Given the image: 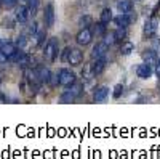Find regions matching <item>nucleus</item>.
I'll list each match as a JSON object with an SVG mask.
<instances>
[{
  "label": "nucleus",
  "mask_w": 160,
  "mask_h": 159,
  "mask_svg": "<svg viewBox=\"0 0 160 159\" xmlns=\"http://www.w3.org/2000/svg\"><path fill=\"white\" fill-rule=\"evenodd\" d=\"M8 61V58H7V55H3L2 51H0V64H3V63H7Z\"/></svg>",
  "instance_id": "nucleus-33"
},
{
  "label": "nucleus",
  "mask_w": 160,
  "mask_h": 159,
  "mask_svg": "<svg viewBox=\"0 0 160 159\" xmlns=\"http://www.w3.org/2000/svg\"><path fill=\"white\" fill-rule=\"evenodd\" d=\"M0 101H2V103H7V101H8V100L5 98V95L2 93V92H0Z\"/></svg>",
  "instance_id": "nucleus-34"
},
{
  "label": "nucleus",
  "mask_w": 160,
  "mask_h": 159,
  "mask_svg": "<svg viewBox=\"0 0 160 159\" xmlns=\"http://www.w3.org/2000/svg\"><path fill=\"white\" fill-rule=\"evenodd\" d=\"M82 61H83V51L80 48H71L68 63L71 66H78V64H82Z\"/></svg>",
  "instance_id": "nucleus-8"
},
{
  "label": "nucleus",
  "mask_w": 160,
  "mask_h": 159,
  "mask_svg": "<svg viewBox=\"0 0 160 159\" xmlns=\"http://www.w3.org/2000/svg\"><path fill=\"white\" fill-rule=\"evenodd\" d=\"M95 32H96L98 35H104L106 32H108V31H106V24H102L101 21L96 23V24H95Z\"/></svg>",
  "instance_id": "nucleus-24"
},
{
  "label": "nucleus",
  "mask_w": 160,
  "mask_h": 159,
  "mask_svg": "<svg viewBox=\"0 0 160 159\" xmlns=\"http://www.w3.org/2000/svg\"><path fill=\"white\" fill-rule=\"evenodd\" d=\"M43 21H45V26H47V28H51V26L55 24V7H53V3H48V5L45 7Z\"/></svg>",
  "instance_id": "nucleus-9"
},
{
  "label": "nucleus",
  "mask_w": 160,
  "mask_h": 159,
  "mask_svg": "<svg viewBox=\"0 0 160 159\" xmlns=\"http://www.w3.org/2000/svg\"><path fill=\"white\" fill-rule=\"evenodd\" d=\"M136 74L141 79H149L154 74V68H152L151 64H148V63H142V64H139L138 68H136Z\"/></svg>",
  "instance_id": "nucleus-10"
},
{
  "label": "nucleus",
  "mask_w": 160,
  "mask_h": 159,
  "mask_svg": "<svg viewBox=\"0 0 160 159\" xmlns=\"http://www.w3.org/2000/svg\"><path fill=\"white\" fill-rule=\"evenodd\" d=\"M74 82H75V74H74V71L66 69V68L59 71V74H58V84H59V85L69 87V85L74 84Z\"/></svg>",
  "instance_id": "nucleus-4"
},
{
  "label": "nucleus",
  "mask_w": 160,
  "mask_h": 159,
  "mask_svg": "<svg viewBox=\"0 0 160 159\" xmlns=\"http://www.w3.org/2000/svg\"><path fill=\"white\" fill-rule=\"evenodd\" d=\"M102 42H104L106 45H109V47H111L112 44H115V40H114V34H112V32H111V34L106 32V34H104V40H102Z\"/></svg>",
  "instance_id": "nucleus-26"
},
{
  "label": "nucleus",
  "mask_w": 160,
  "mask_h": 159,
  "mask_svg": "<svg viewBox=\"0 0 160 159\" xmlns=\"http://www.w3.org/2000/svg\"><path fill=\"white\" fill-rule=\"evenodd\" d=\"M108 97H109V88L106 85H101V87L95 88V92H93V100L96 103H102Z\"/></svg>",
  "instance_id": "nucleus-11"
},
{
  "label": "nucleus",
  "mask_w": 160,
  "mask_h": 159,
  "mask_svg": "<svg viewBox=\"0 0 160 159\" xmlns=\"http://www.w3.org/2000/svg\"><path fill=\"white\" fill-rule=\"evenodd\" d=\"M38 3H40V0H22V5H26L31 11H32V15L37 11L38 8Z\"/></svg>",
  "instance_id": "nucleus-20"
},
{
  "label": "nucleus",
  "mask_w": 160,
  "mask_h": 159,
  "mask_svg": "<svg viewBox=\"0 0 160 159\" xmlns=\"http://www.w3.org/2000/svg\"><path fill=\"white\" fill-rule=\"evenodd\" d=\"M157 26H158V23H157L155 18L148 19V21H146V24H144V35L146 37H154L155 32H157Z\"/></svg>",
  "instance_id": "nucleus-12"
},
{
  "label": "nucleus",
  "mask_w": 160,
  "mask_h": 159,
  "mask_svg": "<svg viewBox=\"0 0 160 159\" xmlns=\"http://www.w3.org/2000/svg\"><path fill=\"white\" fill-rule=\"evenodd\" d=\"M142 60H144V63H148V64H155L157 63V60H158V55H157V51L155 50H146L144 53H142Z\"/></svg>",
  "instance_id": "nucleus-15"
},
{
  "label": "nucleus",
  "mask_w": 160,
  "mask_h": 159,
  "mask_svg": "<svg viewBox=\"0 0 160 159\" xmlns=\"http://www.w3.org/2000/svg\"><path fill=\"white\" fill-rule=\"evenodd\" d=\"M112 34H114L115 44H122L125 39H127V28H117L115 32H112Z\"/></svg>",
  "instance_id": "nucleus-17"
},
{
  "label": "nucleus",
  "mask_w": 160,
  "mask_h": 159,
  "mask_svg": "<svg viewBox=\"0 0 160 159\" xmlns=\"http://www.w3.org/2000/svg\"><path fill=\"white\" fill-rule=\"evenodd\" d=\"M99 21H101L102 24H106V26H108V24L112 21V11H111V8H104V10L101 11V18H99Z\"/></svg>",
  "instance_id": "nucleus-19"
},
{
  "label": "nucleus",
  "mask_w": 160,
  "mask_h": 159,
  "mask_svg": "<svg viewBox=\"0 0 160 159\" xmlns=\"http://www.w3.org/2000/svg\"><path fill=\"white\" fill-rule=\"evenodd\" d=\"M28 42H29V37L26 35V34H21L18 39H16V47L19 48V50H22V48H26V45H28Z\"/></svg>",
  "instance_id": "nucleus-21"
},
{
  "label": "nucleus",
  "mask_w": 160,
  "mask_h": 159,
  "mask_svg": "<svg viewBox=\"0 0 160 159\" xmlns=\"http://www.w3.org/2000/svg\"><path fill=\"white\" fill-rule=\"evenodd\" d=\"M16 50H18V47L13 42H10V40H0V51H2L3 55H7V58L11 56Z\"/></svg>",
  "instance_id": "nucleus-13"
},
{
  "label": "nucleus",
  "mask_w": 160,
  "mask_h": 159,
  "mask_svg": "<svg viewBox=\"0 0 160 159\" xmlns=\"http://www.w3.org/2000/svg\"><path fill=\"white\" fill-rule=\"evenodd\" d=\"M109 50V45H106L104 42H98L91 50V56L93 58H101V56H106V53Z\"/></svg>",
  "instance_id": "nucleus-14"
},
{
  "label": "nucleus",
  "mask_w": 160,
  "mask_h": 159,
  "mask_svg": "<svg viewBox=\"0 0 160 159\" xmlns=\"http://www.w3.org/2000/svg\"><path fill=\"white\" fill-rule=\"evenodd\" d=\"M16 10H15V19H16V23H19V24H28L29 23V19H31V16H32V11L26 7V5H16L15 7Z\"/></svg>",
  "instance_id": "nucleus-2"
},
{
  "label": "nucleus",
  "mask_w": 160,
  "mask_h": 159,
  "mask_svg": "<svg viewBox=\"0 0 160 159\" xmlns=\"http://www.w3.org/2000/svg\"><path fill=\"white\" fill-rule=\"evenodd\" d=\"M93 40V31L90 28H82L77 35H75V42L80 45V47H85V45H90Z\"/></svg>",
  "instance_id": "nucleus-3"
},
{
  "label": "nucleus",
  "mask_w": 160,
  "mask_h": 159,
  "mask_svg": "<svg viewBox=\"0 0 160 159\" xmlns=\"http://www.w3.org/2000/svg\"><path fill=\"white\" fill-rule=\"evenodd\" d=\"M91 23V18L90 16H83V18H80V26L82 28H88V24Z\"/></svg>",
  "instance_id": "nucleus-29"
},
{
  "label": "nucleus",
  "mask_w": 160,
  "mask_h": 159,
  "mask_svg": "<svg viewBox=\"0 0 160 159\" xmlns=\"http://www.w3.org/2000/svg\"><path fill=\"white\" fill-rule=\"evenodd\" d=\"M58 55H59V42H58L56 37H51V39H48V42L45 44L43 56H45L48 61H55Z\"/></svg>",
  "instance_id": "nucleus-1"
},
{
  "label": "nucleus",
  "mask_w": 160,
  "mask_h": 159,
  "mask_svg": "<svg viewBox=\"0 0 160 159\" xmlns=\"http://www.w3.org/2000/svg\"><path fill=\"white\" fill-rule=\"evenodd\" d=\"M157 66H155V74H157V77L160 79V58L157 60V63H155Z\"/></svg>",
  "instance_id": "nucleus-32"
},
{
  "label": "nucleus",
  "mask_w": 160,
  "mask_h": 159,
  "mask_svg": "<svg viewBox=\"0 0 160 159\" xmlns=\"http://www.w3.org/2000/svg\"><path fill=\"white\" fill-rule=\"evenodd\" d=\"M117 8L120 13H130L133 11V3L131 0H117Z\"/></svg>",
  "instance_id": "nucleus-16"
},
{
  "label": "nucleus",
  "mask_w": 160,
  "mask_h": 159,
  "mask_svg": "<svg viewBox=\"0 0 160 159\" xmlns=\"http://www.w3.org/2000/svg\"><path fill=\"white\" fill-rule=\"evenodd\" d=\"M106 64H108V60H106V56L95 58L93 64H90L93 76H99V74H102V72H104V69H106Z\"/></svg>",
  "instance_id": "nucleus-7"
},
{
  "label": "nucleus",
  "mask_w": 160,
  "mask_h": 159,
  "mask_svg": "<svg viewBox=\"0 0 160 159\" xmlns=\"http://www.w3.org/2000/svg\"><path fill=\"white\" fill-rule=\"evenodd\" d=\"M122 93H123V85L122 84H117L115 88H114V98H118Z\"/></svg>",
  "instance_id": "nucleus-28"
},
{
  "label": "nucleus",
  "mask_w": 160,
  "mask_h": 159,
  "mask_svg": "<svg viewBox=\"0 0 160 159\" xmlns=\"http://www.w3.org/2000/svg\"><path fill=\"white\" fill-rule=\"evenodd\" d=\"M18 5V0H2V7H5L7 10H11Z\"/></svg>",
  "instance_id": "nucleus-25"
},
{
  "label": "nucleus",
  "mask_w": 160,
  "mask_h": 159,
  "mask_svg": "<svg viewBox=\"0 0 160 159\" xmlns=\"http://www.w3.org/2000/svg\"><path fill=\"white\" fill-rule=\"evenodd\" d=\"M152 50H155V51L160 50V39H155V40L152 42Z\"/></svg>",
  "instance_id": "nucleus-31"
},
{
  "label": "nucleus",
  "mask_w": 160,
  "mask_h": 159,
  "mask_svg": "<svg viewBox=\"0 0 160 159\" xmlns=\"http://www.w3.org/2000/svg\"><path fill=\"white\" fill-rule=\"evenodd\" d=\"M82 76L87 79V81H90V79L91 77H95V76H93V72H91V68H90V64L88 66H85V69L82 71Z\"/></svg>",
  "instance_id": "nucleus-27"
},
{
  "label": "nucleus",
  "mask_w": 160,
  "mask_h": 159,
  "mask_svg": "<svg viewBox=\"0 0 160 159\" xmlns=\"http://www.w3.org/2000/svg\"><path fill=\"white\" fill-rule=\"evenodd\" d=\"M133 48H135V45H133L131 42H123L122 48H120V53H122V55H130V53L133 51Z\"/></svg>",
  "instance_id": "nucleus-23"
},
{
  "label": "nucleus",
  "mask_w": 160,
  "mask_h": 159,
  "mask_svg": "<svg viewBox=\"0 0 160 159\" xmlns=\"http://www.w3.org/2000/svg\"><path fill=\"white\" fill-rule=\"evenodd\" d=\"M135 15H133V11H130V13H120L118 16H115V18H112L114 19V23L117 24V28H128V26L135 21Z\"/></svg>",
  "instance_id": "nucleus-5"
},
{
  "label": "nucleus",
  "mask_w": 160,
  "mask_h": 159,
  "mask_svg": "<svg viewBox=\"0 0 160 159\" xmlns=\"http://www.w3.org/2000/svg\"><path fill=\"white\" fill-rule=\"evenodd\" d=\"M68 92H71V93H72L74 97H80V95L83 93V84L74 82V84H71V85H69Z\"/></svg>",
  "instance_id": "nucleus-18"
},
{
  "label": "nucleus",
  "mask_w": 160,
  "mask_h": 159,
  "mask_svg": "<svg viewBox=\"0 0 160 159\" xmlns=\"http://www.w3.org/2000/svg\"><path fill=\"white\" fill-rule=\"evenodd\" d=\"M0 8H2V0H0Z\"/></svg>",
  "instance_id": "nucleus-35"
},
{
  "label": "nucleus",
  "mask_w": 160,
  "mask_h": 159,
  "mask_svg": "<svg viewBox=\"0 0 160 159\" xmlns=\"http://www.w3.org/2000/svg\"><path fill=\"white\" fill-rule=\"evenodd\" d=\"M34 72H35L37 79L40 81V84H48V82H50L51 72H50V69L47 68V66H43V64H37L35 68H34Z\"/></svg>",
  "instance_id": "nucleus-6"
},
{
  "label": "nucleus",
  "mask_w": 160,
  "mask_h": 159,
  "mask_svg": "<svg viewBox=\"0 0 160 159\" xmlns=\"http://www.w3.org/2000/svg\"><path fill=\"white\" fill-rule=\"evenodd\" d=\"M69 51H71V47H68L64 51H62V55H61V61L64 63H68V58H69Z\"/></svg>",
  "instance_id": "nucleus-30"
},
{
  "label": "nucleus",
  "mask_w": 160,
  "mask_h": 159,
  "mask_svg": "<svg viewBox=\"0 0 160 159\" xmlns=\"http://www.w3.org/2000/svg\"><path fill=\"white\" fill-rule=\"evenodd\" d=\"M75 98H77V97H74L71 92H64V93L61 95V98H59V101H61V103H74Z\"/></svg>",
  "instance_id": "nucleus-22"
}]
</instances>
